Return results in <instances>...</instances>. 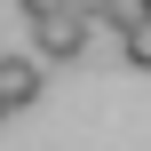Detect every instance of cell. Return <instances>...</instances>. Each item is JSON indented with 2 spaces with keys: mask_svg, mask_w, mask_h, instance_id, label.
Here are the masks:
<instances>
[{
  "mask_svg": "<svg viewBox=\"0 0 151 151\" xmlns=\"http://www.w3.org/2000/svg\"><path fill=\"white\" fill-rule=\"evenodd\" d=\"M111 48H119V56H127L135 72H151V16H135L127 32H111Z\"/></svg>",
  "mask_w": 151,
  "mask_h": 151,
  "instance_id": "obj_4",
  "label": "cell"
},
{
  "mask_svg": "<svg viewBox=\"0 0 151 151\" xmlns=\"http://www.w3.org/2000/svg\"><path fill=\"white\" fill-rule=\"evenodd\" d=\"M96 8V32H127L135 16H151V0H88Z\"/></svg>",
  "mask_w": 151,
  "mask_h": 151,
  "instance_id": "obj_3",
  "label": "cell"
},
{
  "mask_svg": "<svg viewBox=\"0 0 151 151\" xmlns=\"http://www.w3.org/2000/svg\"><path fill=\"white\" fill-rule=\"evenodd\" d=\"M0 119H8V104H0Z\"/></svg>",
  "mask_w": 151,
  "mask_h": 151,
  "instance_id": "obj_6",
  "label": "cell"
},
{
  "mask_svg": "<svg viewBox=\"0 0 151 151\" xmlns=\"http://www.w3.org/2000/svg\"><path fill=\"white\" fill-rule=\"evenodd\" d=\"M0 104L8 111H32L40 104V56H0Z\"/></svg>",
  "mask_w": 151,
  "mask_h": 151,
  "instance_id": "obj_2",
  "label": "cell"
},
{
  "mask_svg": "<svg viewBox=\"0 0 151 151\" xmlns=\"http://www.w3.org/2000/svg\"><path fill=\"white\" fill-rule=\"evenodd\" d=\"M24 24H32V56H40V64H80L88 40H96V16H88L80 0H64V8H48V16H24Z\"/></svg>",
  "mask_w": 151,
  "mask_h": 151,
  "instance_id": "obj_1",
  "label": "cell"
},
{
  "mask_svg": "<svg viewBox=\"0 0 151 151\" xmlns=\"http://www.w3.org/2000/svg\"><path fill=\"white\" fill-rule=\"evenodd\" d=\"M16 8H24V16H48V8H64V0H16Z\"/></svg>",
  "mask_w": 151,
  "mask_h": 151,
  "instance_id": "obj_5",
  "label": "cell"
}]
</instances>
